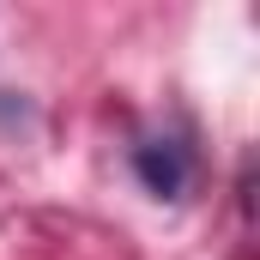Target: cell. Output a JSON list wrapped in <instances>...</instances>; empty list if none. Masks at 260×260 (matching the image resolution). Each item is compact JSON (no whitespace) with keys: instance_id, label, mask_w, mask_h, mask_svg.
<instances>
[{"instance_id":"6da1fadb","label":"cell","mask_w":260,"mask_h":260,"mask_svg":"<svg viewBox=\"0 0 260 260\" xmlns=\"http://www.w3.org/2000/svg\"><path fill=\"white\" fill-rule=\"evenodd\" d=\"M133 176L157 200H182L188 182H194V145L176 139V133H151V139L133 145Z\"/></svg>"}]
</instances>
